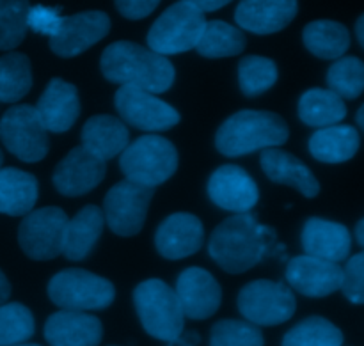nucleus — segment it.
Segmentation results:
<instances>
[{
	"instance_id": "18",
	"label": "nucleus",
	"mask_w": 364,
	"mask_h": 346,
	"mask_svg": "<svg viewBox=\"0 0 364 346\" xmlns=\"http://www.w3.org/2000/svg\"><path fill=\"white\" fill-rule=\"evenodd\" d=\"M205 242L201 220L192 213H173L159 226L155 245L166 259H183L196 254Z\"/></svg>"
},
{
	"instance_id": "25",
	"label": "nucleus",
	"mask_w": 364,
	"mask_h": 346,
	"mask_svg": "<svg viewBox=\"0 0 364 346\" xmlns=\"http://www.w3.org/2000/svg\"><path fill=\"white\" fill-rule=\"evenodd\" d=\"M128 139L127 124L114 116H95L82 128V146L105 162L124 151Z\"/></svg>"
},
{
	"instance_id": "24",
	"label": "nucleus",
	"mask_w": 364,
	"mask_h": 346,
	"mask_svg": "<svg viewBox=\"0 0 364 346\" xmlns=\"http://www.w3.org/2000/svg\"><path fill=\"white\" fill-rule=\"evenodd\" d=\"M105 217L95 205H87L73 217L68 219L64 229L63 254L71 261H82L91 254L96 242L102 237Z\"/></svg>"
},
{
	"instance_id": "10",
	"label": "nucleus",
	"mask_w": 364,
	"mask_h": 346,
	"mask_svg": "<svg viewBox=\"0 0 364 346\" xmlns=\"http://www.w3.org/2000/svg\"><path fill=\"white\" fill-rule=\"evenodd\" d=\"M68 215L57 206L28 212L18 229L21 251L36 261H48L63 254Z\"/></svg>"
},
{
	"instance_id": "32",
	"label": "nucleus",
	"mask_w": 364,
	"mask_h": 346,
	"mask_svg": "<svg viewBox=\"0 0 364 346\" xmlns=\"http://www.w3.org/2000/svg\"><path fill=\"white\" fill-rule=\"evenodd\" d=\"M343 333L322 316H309L290 329L283 346H341Z\"/></svg>"
},
{
	"instance_id": "8",
	"label": "nucleus",
	"mask_w": 364,
	"mask_h": 346,
	"mask_svg": "<svg viewBox=\"0 0 364 346\" xmlns=\"http://www.w3.org/2000/svg\"><path fill=\"white\" fill-rule=\"evenodd\" d=\"M295 309L297 301L291 288L276 281H252L238 293V311L252 325H281L294 316Z\"/></svg>"
},
{
	"instance_id": "21",
	"label": "nucleus",
	"mask_w": 364,
	"mask_h": 346,
	"mask_svg": "<svg viewBox=\"0 0 364 346\" xmlns=\"http://www.w3.org/2000/svg\"><path fill=\"white\" fill-rule=\"evenodd\" d=\"M295 14L297 0H240L235 20L252 34H274L288 27Z\"/></svg>"
},
{
	"instance_id": "41",
	"label": "nucleus",
	"mask_w": 364,
	"mask_h": 346,
	"mask_svg": "<svg viewBox=\"0 0 364 346\" xmlns=\"http://www.w3.org/2000/svg\"><path fill=\"white\" fill-rule=\"evenodd\" d=\"M181 2H187L191 6L198 7L201 13H210V11H217L220 7L228 6L231 0H181Z\"/></svg>"
},
{
	"instance_id": "23",
	"label": "nucleus",
	"mask_w": 364,
	"mask_h": 346,
	"mask_svg": "<svg viewBox=\"0 0 364 346\" xmlns=\"http://www.w3.org/2000/svg\"><path fill=\"white\" fill-rule=\"evenodd\" d=\"M259 163H262V169L265 171L267 178L272 180L274 183L297 188L304 198H316L318 195V180L297 156L290 155L283 149L269 148L262 151Z\"/></svg>"
},
{
	"instance_id": "39",
	"label": "nucleus",
	"mask_w": 364,
	"mask_h": 346,
	"mask_svg": "<svg viewBox=\"0 0 364 346\" xmlns=\"http://www.w3.org/2000/svg\"><path fill=\"white\" fill-rule=\"evenodd\" d=\"M60 16V7H46V6H31L27 14V25L34 32L43 36H53L59 31L60 23H63Z\"/></svg>"
},
{
	"instance_id": "40",
	"label": "nucleus",
	"mask_w": 364,
	"mask_h": 346,
	"mask_svg": "<svg viewBox=\"0 0 364 346\" xmlns=\"http://www.w3.org/2000/svg\"><path fill=\"white\" fill-rule=\"evenodd\" d=\"M117 11L128 20H142L151 14L160 4V0H114Z\"/></svg>"
},
{
	"instance_id": "14",
	"label": "nucleus",
	"mask_w": 364,
	"mask_h": 346,
	"mask_svg": "<svg viewBox=\"0 0 364 346\" xmlns=\"http://www.w3.org/2000/svg\"><path fill=\"white\" fill-rule=\"evenodd\" d=\"M107 163L89 153L84 146L73 148L53 171V185L57 192L68 198H78L98 187L105 178Z\"/></svg>"
},
{
	"instance_id": "47",
	"label": "nucleus",
	"mask_w": 364,
	"mask_h": 346,
	"mask_svg": "<svg viewBox=\"0 0 364 346\" xmlns=\"http://www.w3.org/2000/svg\"><path fill=\"white\" fill-rule=\"evenodd\" d=\"M2 163H4V155L2 151H0V169H2Z\"/></svg>"
},
{
	"instance_id": "31",
	"label": "nucleus",
	"mask_w": 364,
	"mask_h": 346,
	"mask_svg": "<svg viewBox=\"0 0 364 346\" xmlns=\"http://www.w3.org/2000/svg\"><path fill=\"white\" fill-rule=\"evenodd\" d=\"M32 87L31 60L25 53L9 52L0 57V102L16 103Z\"/></svg>"
},
{
	"instance_id": "5",
	"label": "nucleus",
	"mask_w": 364,
	"mask_h": 346,
	"mask_svg": "<svg viewBox=\"0 0 364 346\" xmlns=\"http://www.w3.org/2000/svg\"><path fill=\"white\" fill-rule=\"evenodd\" d=\"M134 304L142 327L151 337L174 341L183 330L185 316L171 286L160 279H148L134 291Z\"/></svg>"
},
{
	"instance_id": "1",
	"label": "nucleus",
	"mask_w": 364,
	"mask_h": 346,
	"mask_svg": "<svg viewBox=\"0 0 364 346\" xmlns=\"http://www.w3.org/2000/svg\"><path fill=\"white\" fill-rule=\"evenodd\" d=\"M274 240V231L258 224L255 215L235 213L213 229L208 252L223 270L244 274L262 261Z\"/></svg>"
},
{
	"instance_id": "33",
	"label": "nucleus",
	"mask_w": 364,
	"mask_h": 346,
	"mask_svg": "<svg viewBox=\"0 0 364 346\" xmlns=\"http://www.w3.org/2000/svg\"><path fill=\"white\" fill-rule=\"evenodd\" d=\"M279 71L276 63L269 57L249 55L238 63V84L242 92L249 98L263 94L277 82Z\"/></svg>"
},
{
	"instance_id": "22",
	"label": "nucleus",
	"mask_w": 364,
	"mask_h": 346,
	"mask_svg": "<svg viewBox=\"0 0 364 346\" xmlns=\"http://www.w3.org/2000/svg\"><path fill=\"white\" fill-rule=\"evenodd\" d=\"M302 247L306 256L340 263L352 252V237L343 224L313 217L302 229Z\"/></svg>"
},
{
	"instance_id": "11",
	"label": "nucleus",
	"mask_w": 364,
	"mask_h": 346,
	"mask_svg": "<svg viewBox=\"0 0 364 346\" xmlns=\"http://www.w3.org/2000/svg\"><path fill=\"white\" fill-rule=\"evenodd\" d=\"M155 188L142 187L134 181L114 185L103 201V217L110 229L119 237H135L144 227Z\"/></svg>"
},
{
	"instance_id": "42",
	"label": "nucleus",
	"mask_w": 364,
	"mask_h": 346,
	"mask_svg": "<svg viewBox=\"0 0 364 346\" xmlns=\"http://www.w3.org/2000/svg\"><path fill=\"white\" fill-rule=\"evenodd\" d=\"M9 297H11V284L9 281H7V277L4 276L2 270H0V306L6 304Z\"/></svg>"
},
{
	"instance_id": "38",
	"label": "nucleus",
	"mask_w": 364,
	"mask_h": 346,
	"mask_svg": "<svg viewBox=\"0 0 364 346\" xmlns=\"http://www.w3.org/2000/svg\"><path fill=\"white\" fill-rule=\"evenodd\" d=\"M340 290L343 291L345 297L354 304H363L364 302V254L352 256L348 259L347 266L343 269V277H341Z\"/></svg>"
},
{
	"instance_id": "16",
	"label": "nucleus",
	"mask_w": 364,
	"mask_h": 346,
	"mask_svg": "<svg viewBox=\"0 0 364 346\" xmlns=\"http://www.w3.org/2000/svg\"><path fill=\"white\" fill-rule=\"evenodd\" d=\"M208 195L213 205L226 212L247 213L258 202L259 190L247 171L238 166H223L210 176Z\"/></svg>"
},
{
	"instance_id": "34",
	"label": "nucleus",
	"mask_w": 364,
	"mask_h": 346,
	"mask_svg": "<svg viewBox=\"0 0 364 346\" xmlns=\"http://www.w3.org/2000/svg\"><path fill=\"white\" fill-rule=\"evenodd\" d=\"M327 85L341 99H355L364 89V64L359 57H340L329 67Z\"/></svg>"
},
{
	"instance_id": "20",
	"label": "nucleus",
	"mask_w": 364,
	"mask_h": 346,
	"mask_svg": "<svg viewBox=\"0 0 364 346\" xmlns=\"http://www.w3.org/2000/svg\"><path fill=\"white\" fill-rule=\"evenodd\" d=\"M45 337L50 346H98L103 337V325L87 313L63 309L46 320Z\"/></svg>"
},
{
	"instance_id": "28",
	"label": "nucleus",
	"mask_w": 364,
	"mask_h": 346,
	"mask_svg": "<svg viewBox=\"0 0 364 346\" xmlns=\"http://www.w3.org/2000/svg\"><path fill=\"white\" fill-rule=\"evenodd\" d=\"M347 105L331 89H309L299 99V117L313 128H327L341 123Z\"/></svg>"
},
{
	"instance_id": "19",
	"label": "nucleus",
	"mask_w": 364,
	"mask_h": 346,
	"mask_svg": "<svg viewBox=\"0 0 364 346\" xmlns=\"http://www.w3.org/2000/svg\"><path fill=\"white\" fill-rule=\"evenodd\" d=\"M34 109L46 131H68L80 116V98L77 87L63 78H52Z\"/></svg>"
},
{
	"instance_id": "12",
	"label": "nucleus",
	"mask_w": 364,
	"mask_h": 346,
	"mask_svg": "<svg viewBox=\"0 0 364 346\" xmlns=\"http://www.w3.org/2000/svg\"><path fill=\"white\" fill-rule=\"evenodd\" d=\"M114 103L121 119L137 130L164 131L180 123V114L174 107L142 89L121 85Z\"/></svg>"
},
{
	"instance_id": "7",
	"label": "nucleus",
	"mask_w": 364,
	"mask_h": 346,
	"mask_svg": "<svg viewBox=\"0 0 364 346\" xmlns=\"http://www.w3.org/2000/svg\"><path fill=\"white\" fill-rule=\"evenodd\" d=\"M206 25L205 13L187 2L167 7L148 32V46L159 55H174L196 48Z\"/></svg>"
},
{
	"instance_id": "6",
	"label": "nucleus",
	"mask_w": 364,
	"mask_h": 346,
	"mask_svg": "<svg viewBox=\"0 0 364 346\" xmlns=\"http://www.w3.org/2000/svg\"><path fill=\"white\" fill-rule=\"evenodd\" d=\"M48 297L64 311H100L112 304L116 290L105 277L87 270L68 269L50 279Z\"/></svg>"
},
{
	"instance_id": "35",
	"label": "nucleus",
	"mask_w": 364,
	"mask_h": 346,
	"mask_svg": "<svg viewBox=\"0 0 364 346\" xmlns=\"http://www.w3.org/2000/svg\"><path fill=\"white\" fill-rule=\"evenodd\" d=\"M34 316L23 304L0 306V346H16L34 336Z\"/></svg>"
},
{
	"instance_id": "45",
	"label": "nucleus",
	"mask_w": 364,
	"mask_h": 346,
	"mask_svg": "<svg viewBox=\"0 0 364 346\" xmlns=\"http://www.w3.org/2000/svg\"><path fill=\"white\" fill-rule=\"evenodd\" d=\"M363 116H364V107L358 110V126L359 130H364V123H363Z\"/></svg>"
},
{
	"instance_id": "36",
	"label": "nucleus",
	"mask_w": 364,
	"mask_h": 346,
	"mask_svg": "<svg viewBox=\"0 0 364 346\" xmlns=\"http://www.w3.org/2000/svg\"><path fill=\"white\" fill-rule=\"evenodd\" d=\"M28 0H0V50H13L28 31Z\"/></svg>"
},
{
	"instance_id": "37",
	"label": "nucleus",
	"mask_w": 364,
	"mask_h": 346,
	"mask_svg": "<svg viewBox=\"0 0 364 346\" xmlns=\"http://www.w3.org/2000/svg\"><path fill=\"white\" fill-rule=\"evenodd\" d=\"M263 343L262 330L240 320H220L210 333V346H263Z\"/></svg>"
},
{
	"instance_id": "26",
	"label": "nucleus",
	"mask_w": 364,
	"mask_h": 346,
	"mask_svg": "<svg viewBox=\"0 0 364 346\" xmlns=\"http://www.w3.org/2000/svg\"><path fill=\"white\" fill-rule=\"evenodd\" d=\"M39 185L34 174L16 167L0 169V213L11 217L27 215L38 202Z\"/></svg>"
},
{
	"instance_id": "30",
	"label": "nucleus",
	"mask_w": 364,
	"mask_h": 346,
	"mask_svg": "<svg viewBox=\"0 0 364 346\" xmlns=\"http://www.w3.org/2000/svg\"><path fill=\"white\" fill-rule=\"evenodd\" d=\"M244 32L220 20L206 21L201 38H199L198 45H196V50L203 57H208V59L238 55V53L244 52Z\"/></svg>"
},
{
	"instance_id": "13",
	"label": "nucleus",
	"mask_w": 364,
	"mask_h": 346,
	"mask_svg": "<svg viewBox=\"0 0 364 346\" xmlns=\"http://www.w3.org/2000/svg\"><path fill=\"white\" fill-rule=\"evenodd\" d=\"M109 31L110 18L103 11H84L64 16L57 34L50 38V48L59 57L80 55L95 43L102 41Z\"/></svg>"
},
{
	"instance_id": "3",
	"label": "nucleus",
	"mask_w": 364,
	"mask_h": 346,
	"mask_svg": "<svg viewBox=\"0 0 364 346\" xmlns=\"http://www.w3.org/2000/svg\"><path fill=\"white\" fill-rule=\"evenodd\" d=\"M288 124L269 110H240L228 117L215 135V146L224 156H244L258 149L277 148L288 141Z\"/></svg>"
},
{
	"instance_id": "43",
	"label": "nucleus",
	"mask_w": 364,
	"mask_h": 346,
	"mask_svg": "<svg viewBox=\"0 0 364 346\" xmlns=\"http://www.w3.org/2000/svg\"><path fill=\"white\" fill-rule=\"evenodd\" d=\"M355 36H358L359 45L364 46V16H363V14L359 16L358 23H355Z\"/></svg>"
},
{
	"instance_id": "15",
	"label": "nucleus",
	"mask_w": 364,
	"mask_h": 346,
	"mask_svg": "<svg viewBox=\"0 0 364 346\" xmlns=\"http://www.w3.org/2000/svg\"><path fill=\"white\" fill-rule=\"evenodd\" d=\"M176 293L185 318L206 320L220 308L223 291L215 277L205 269L191 266L178 276Z\"/></svg>"
},
{
	"instance_id": "27",
	"label": "nucleus",
	"mask_w": 364,
	"mask_h": 346,
	"mask_svg": "<svg viewBox=\"0 0 364 346\" xmlns=\"http://www.w3.org/2000/svg\"><path fill=\"white\" fill-rule=\"evenodd\" d=\"M359 131L348 124L320 128L309 139V153L326 163H341L354 158L359 149Z\"/></svg>"
},
{
	"instance_id": "17",
	"label": "nucleus",
	"mask_w": 364,
	"mask_h": 346,
	"mask_svg": "<svg viewBox=\"0 0 364 346\" xmlns=\"http://www.w3.org/2000/svg\"><path fill=\"white\" fill-rule=\"evenodd\" d=\"M343 269L338 263L313 256H297L287 266V281L290 288L304 297L322 298L336 293L341 286Z\"/></svg>"
},
{
	"instance_id": "4",
	"label": "nucleus",
	"mask_w": 364,
	"mask_h": 346,
	"mask_svg": "<svg viewBox=\"0 0 364 346\" xmlns=\"http://www.w3.org/2000/svg\"><path fill=\"white\" fill-rule=\"evenodd\" d=\"M119 167L128 181L155 188L176 173L178 149L160 135H144L124 148Z\"/></svg>"
},
{
	"instance_id": "2",
	"label": "nucleus",
	"mask_w": 364,
	"mask_h": 346,
	"mask_svg": "<svg viewBox=\"0 0 364 346\" xmlns=\"http://www.w3.org/2000/svg\"><path fill=\"white\" fill-rule=\"evenodd\" d=\"M100 67L109 82L142 89L151 94L169 91L176 75L167 57L132 41H116L107 46Z\"/></svg>"
},
{
	"instance_id": "29",
	"label": "nucleus",
	"mask_w": 364,
	"mask_h": 346,
	"mask_svg": "<svg viewBox=\"0 0 364 346\" xmlns=\"http://www.w3.org/2000/svg\"><path fill=\"white\" fill-rule=\"evenodd\" d=\"M304 45L320 59H340L350 46V34L343 23L333 20H316L304 27Z\"/></svg>"
},
{
	"instance_id": "9",
	"label": "nucleus",
	"mask_w": 364,
	"mask_h": 346,
	"mask_svg": "<svg viewBox=\"0 0 364 346\" xmlns=\"http://www.w3.org/2000/svg\"><path fill=\"white\" fill-rule=\"evenodd\" d=\"M0 141L21 162L34 163L48 155V131L32 105H16L0 119Z\"/></svg>"
},
{
	"instance_id": "46",
	"label": "nucleus",
	"mask_w": 364,
	"mask_h": 346,
	"mask_svg": "<svg viewBox=\"0 0 364 346\" xmlns=\"http://www.w3.org/2000/svg\"><path fill=\"white\" fill-rule=\"evenodd\" d=\"M16 346H41V345H32V343H21V345H16Z\"/></svg>"
},
{
	"instance_id": "44",
	"label": "nucleus",
	"mask_w": 364,
	"mask_h": 346,
	"mask_svg": "<svg viewBox=\"0 0 364 346\" xmlns=\"http://www.w3.org/2000/svg\"><path fill=\"white\" fill-rule=\"evenodd\" d=\"M355 242H358L359 247H363L364 245V220L361 219L358 222V226H355Z\"/></svg>"
}]
</instances>
